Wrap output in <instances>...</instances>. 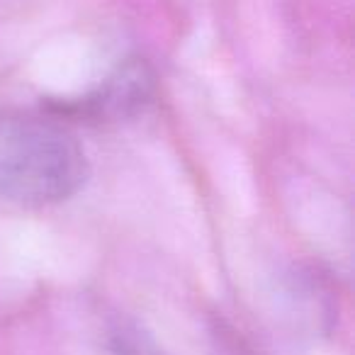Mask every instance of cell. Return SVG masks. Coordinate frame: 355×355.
I'll use <instances>...</instances> for the list:
<instances>
[{"mask_svg": "<svg viewBox=\"0 0 355 355\" xmlns=\"http://www.w3.org/2000/svg\"><path fill=\"white\" fill-rule=\"evenodd\" d=\"M119 353L122 355H161L158 350L148 348L146 343H139V340H124V343H119Z\"/></svg>", "mask_w": 355, "mask_h": 355, "instance_id": "obj_2", "label": "cell"}, {"mask_svg": "<svg viewBox=\"0 0 355 355\" xmlns=\"http://www.w3.org/2000/svg\"><path fill=\"white\" fill-rule=\"evenodd\" d=\"M88 158L61 119L30 110H0V200L49 207L85 185Z\"/></svg>", "mask_w": 355, "mask_h": 355, "instance_id": "obj_1", "label": "cell"}]
</instances>
